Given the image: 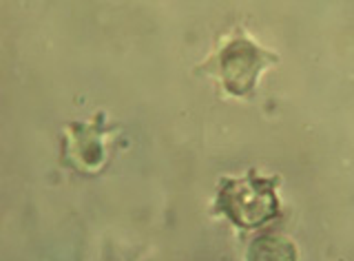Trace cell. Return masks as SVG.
Returning <instances> with one entry per match:
<instances>
[{"mask_svg":"<svg viewBox=\"0 0 354 261\" xmlns=\"http://www.w3.org/2000/svg\"><path fill=\"white\" fill-rule=\"evenodd\" d=\"M277 177H259L257 171H248L243 180L224 177L219 184L215 209L241 231H252L268 224L279 215Z\"/></svg>","mask_w":354,"mask_h":261,"instance_id":"6da1fadb","label":"cell"},{"mask_svg":"<svg viewBox=\"0 0 354 261\" xmlns=\"http://www.w3.org/2000/svg\"><path fill=\"white\" fill-rule=\"evenodd\" d=\"M106 135L109 128L104 124V113H97L91 122L69 124L62 146V162L75 171L97 173L106 162Z\"/></svg>","mask_w":354,"mask_h":261,"instance_id":"3957f363","label":"cell"},{"mask_svg":"<svg viewBox=\"0 0 354 261\" xmlns=\"http://www.w3.org/2000/svg\"><path fill=\"white\" fill-rule=\"evenodd\" d=\"M274 62H279L277 53L261 49L243 31H237L210 56L204 71L213 73L230 95L241 97L254 91L259 73Z\"/></svg>","mask_w":354,"mask_h":261,"instance_id":"7a4b0ae2","label":"cell"}]
</instances>
